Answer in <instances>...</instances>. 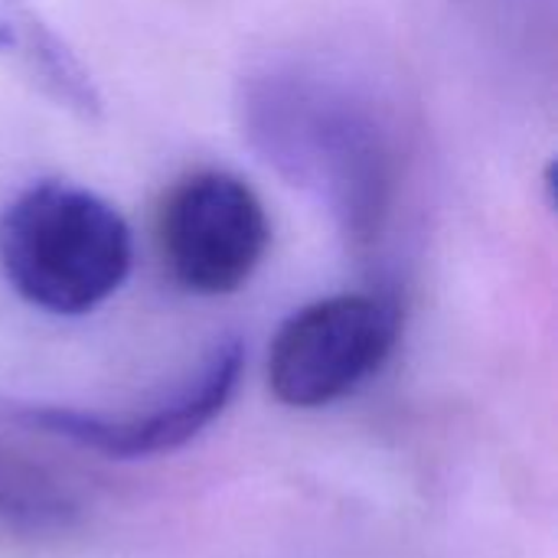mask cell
Instances as JSON below:
<instances>
[{"mask_svg":"<svg viewBox=\"0 0 558 558\" xmlns=\"http://www.w3.org/2000/svg\"><path fill=\"white\" fill-rule=\"evenodd\" d=\"M248 147L317 199L363 252L383 239L399 190V141L369 95L311 65H268L242 82Z\"/></svg>","mask_w":558,"mask_h":558,"instance_id":"1","label":"cell"},{"mask_svg":"<svg viewBox=\"0 0 558 558\" xmlns=\"http://www.w3.org/2000/svg\"><path fill=\"white\" fill-rule=\"evenodd\" d=\"M131 265L128 219L78 183L36 180L0 213V275L29 307L82 317L128 281Z\"/></svg>","mask_w":558,"mask_h":558,"instance_id":"2","label":"cell"},{"mask_svg":"<svg viewBox=\"0 0 558 558\" xmlns=\"http://www.w3.org/2000/svg\"><path fill=\"white\" fill-rule=\"evenodd\" d=\"M399 333L402 307L386 294L320 298L278 327L268 350V386L291 409H324L379 373Z\"/></svg>","mask_w":558,"mask_h":558,"instance_id":"3","label":"cell"},{"mask_svg":"<svg viewBox=\"0 0 558 558\" xmlns=\"http://www.w3.org/2000/svg\"><path fill=\"white\" fill-rule=\"evenodd\" d=\"M154 232L167 275L199 298L239 291L271 245L265 203L229 170H190L173 180Z\"/></svg>","mask_w":558,"mask_h":558,"instance_id":"4","label":"cell"},{"mask_svg":"<svg viewBox=\"0 0 558 558\" xmlns=\"http://www.w3.org/2000/svg\"><path fill=\"white\" fill-rule=\"evenodd\" d=\"M245 366V350L235 337L219 340L196 373H190L170 396L150 402L144 412L128 415H101V412H75V409H26L23 422L65 438L78 448L134 461L150 454H167L193 441L206 425H213L226 405L232 402Z\"/></svg>","mask_w":558,"mask_h":558,"instance_id":"5","label":"cell"},{"mask_svg":"<svg viewBox=\"0 0 558 558\" xmlns=\"http://www.w3.org/2000/svg\"><path fill=\"white\" fill-rule=\"evenodd\" d=\"M0 65L75 121H101L105 98L92 72L29 0H0Z\"/></svg>","mask_w":558,"mask_h":558,"instance_id":"6","label":"cell"}]
</instances>
